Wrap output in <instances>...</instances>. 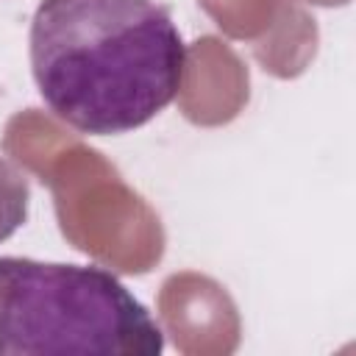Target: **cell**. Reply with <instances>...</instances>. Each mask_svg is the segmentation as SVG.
<instances>
[{
    "label": "cell",
    "mask_w": 356,
    "mask_h": 356,
    "mask_svg": "<svg viewBox=\"0 0 356 356\" xmlns=\"http://www.w3.org/2000/svg\"><path fill=\"white\" fill-rule=\"evenodd\" d=\"M28 56L44 106L89 136L147 125L186 75L184 36L156 0H42Z\"/></svg>",
    "instance_id": "6da1fadb"
},
{
    "label": "cell",
    "mask_w": 356,
    "mask_h": 356,
    "mask_svg": "<svg viewBox=\"0 0 356 356\" xmlns=\"http://www.w3.org/2000/svg\"><path fill=\"white\" fill-rule=\"evenodd\" d=\"M147 306L97 264L0 256V356H159Z\"/></svg>",
    "instance_id": "7a4b0ae2"
}]
</instances>
